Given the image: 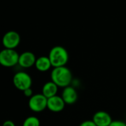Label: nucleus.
Returning <instances> with one entry per match:
<instances>
[{
    "mask_svg": "<svg viewBox=\"0 0 126 126\" xmlns=\"http://www.w3.org/2000/svg\"><path fill=\"white\" fill-rule=\"evenodd\" d=\"M71 71L66 66L53 68L50 72V80L59 88H66L70 86L73 81Z\"/></svg>",
    "mask_w": 126,
    "mask_h": 126,
    "instance_id": "f257e3e1",
    "label": "nucleus"
},
{
    "mask_svg": "<svg viewBox=\"0 0 126 126\" xmlns=\"http://www.w3.org/2000/svg\"><path fill=\"white\" fill-rule=\"evenodd\" d=\"M48 58L53 68L66 66L69 60V54L66 48L62 46L53 47L48 53Z\"/></svg>",
    "mask_w": 126,
    "mask_h": 126,
    "instance_id": "f03ea898",
    "label": "nucleus"
},
{
    "mask_svg": "<svg viewBox=\"0 0 126 126\" xmlns=\"http://www.w3.org/2000/svg\"><path fill=\"white\" fill-rule=\"evenodd\" d=\"M19 54L14 49L4 48L0 51V65L5 68H12L18 65Z\"/></svg>",
    "mask_w": 126,
    "mask_h": 126,
    "instance_id": "7ed1b4c3",
    "label": "nucleus"
},
{
    "mask_svg": "<svg viewBox=\"0 0 126 126\" xmlns=\"http://www.w3.org/2000/svg\"><path fill=\"white\" fill-rule=\"evenodd\" d=\"M32 82L31 77L25 71H19L14 75L13 84L15 88L19 91H24L31 88Z\"/></svg>",
    "mask_w": 126,
    "mask_h": 126,
    "instance_id": "20e7f679",
    "label": "nucleus"
},
{
    "mask_svg": "<svg viewBox=\"0 0 126 126\" xmlns=\"http://www.w3.org/2000/svg\"><path fill=\"white\" fill-rule=\"evenodd\" d=\"M47 99L41 93L33 94L28 100L29 108L36 113H39L47 108Z\"/></svg>",
    "mask_w": 126,
    "mask_h": 126,
    "instance_id": "39448f33",
    "label": "nucleus"
},
{
    "mask_svg": "<svg viewBox=\"0 0 126 126\" xmlns=\"http://www.w3.org/2000/svg\"><path fill=\"white\" fill-rule=\"evenodd\" d=\"M20 35L15 31H9L6 32L2 39V45L5 48L16 49L20 43Z\"/></svg>",
    "mask_w": 126,
    "mask_h": 126,
    "instance_id": "423d86ee",
    "label": "nucleus"
},
{
    "mask_svg": "<svg viewBox=\"0 0 126 126\" xmlns=\"http://www.w3.org/2000/svg\"><path fill=\"white\" fill-rule=\"evenodd\" d=\"M35 54L31 51H25L19 54L18 65L22 68H30L35 65L36 60Z\"/></svg>",
    "mask_w": 126,
    "mask_h": 126,
    "instance_id": "0eeeda50",
    "label": "nucleus"
},
{
    "mask_svg": "<svg viewBox=\"0 0 126 126\" xmlns=\"http://www.w3.org/2000/svg\"><path fill=\"white\" fill-rule=\"evenodd\" d=\"M65 105L66 104L65 103L64 100L62 99L61 96L56 95L54 96L47 99V108L52 112L59 113L65 108Z\"/></svg>",
    "mask_w": 126,
    "mask_h": 126,
    "instance_id": "6e6552de",
    "label": "nucleus"
},
{
    "mask_svg": "<svg viewBox=\"0 0 126 126\" xmlns=\"http://www.w3.org/2000/svg\"><path fill=\"white\" fill-rule=\"evenodd\" d=\"M61 96L66 105H73L78 99V92L75 88L70 85L63 88Z\"/></svg>",
    "mask_w": 126,
    "mask_h": 126,
    "instance_id": "1a4fd4ad",
    "label": "nucleus"
},
{
    "mask_svg": "<svg viewBox=\"0 0 126 126\" xmlns=\"http://www.w3.org/2000/svg\"><path fill=\"white\" fill-rule=\"evenodd\" d=\"M96 126H109L113 122L111 116L106 111L99 110L96 112L92 118Z\"/></svg>",
    "mask_w": 126,
    "mask_h": 126,
    "instance_id": "9d476101",
    "label": "nucleus"
},
{
    "mask_svg": "<svg viewBox=\"0 0 126 126\" xmlns=\"http://www.w3.org/2000/svg\"><path fill=\"white\" fill-rule=\"evenodd\" d=\"M35 68L40 72H46L52 68L51 62L48 56H42L36 59L35 62Z\"/></svg>",
    "mask_w": 126,
    "mask_h": 126,
    "instance_id": "9b49d317",
    "label": "nucleus"
},
{
    "mask_svg": "<svg viewBox=\"0 0 126 126\" xmlns=\"http://www.w3.org/2000/svg\"><path fill=\"white\" fill-rule=\"evenodd\" d=\"M59 87L53 82L51 80L49 82H45L42 88V94L47 98L49 99L52 96H54L57 95Z\"/></svg>",
    "mask_w": 126,
    "mask_h": 126,
    "instance_id": "f8f14e48",
    "label": "nucleus"
},
{
    "mask_svg": "<svg viewBox=\"0 0 126 126\" xmlns=\"http://www.w3.org/2000/svg\"><path fill=\"white\" fill-rule=\"evenodd\" d=\"M22 126H40V121L38 117L30 116L24 120Z\"/></svg>",
    "mask_w": 126,
    "mask_h": 126,
    "instance_id": "ddd939ff",
    "label": "nucleus"
},
{
    "mask_svg": "<svg viewBox=\"0 0 126 126\" xmlns=\"http://www.w3.org/2000/svg\"><path fill=\"white\" fill-rule=\"evenodd\" d=\"M109 126H126V123L122 120H113Z\"/></svg>",
    "mask_w": 126,
    "mask_h": 126,
    "instance_id": "4468645a",
    "label": "nucleus"
},
{
    "mask_svg": "<svg viewBox=\"0 0 126 126\" xmlns=\"http://www.w3.org/2000/svg\"><path fill=\"white\" fill-rule=\"evenodd\" d=\"M79 126H96L93 120H85Z\"/></svg>",
    "mask_w": 126,
    "mask_h": 126,
    "instance_id": "2eb2a0df",
    "label": "nucleus"
},
{
    "mask_svg": "<svg viewBox=\"0 0 126 126\" xmlns=\"http://www.w3.org/2000/svg\"><path fill=\"white\" fill-rule=\"evenodd\" d=\"M23 94H24V95L26 97H28V98H31L33 95V90H32L31 88H30L26 89L25 91H23Z\"/></svg>",
    "mask_w": 126,
    "mask_h": 126,
    "instance_id": "dca6fc26",
    "label": "nucleus"
},
{
    "mask_svg": "<svg viewBox=\"0 0 126 126\" xmlns=\"http://www.w3.org/2000/svg\"><path fill=\"white\" fill-rule=\"evenodd\" d=\"M2 126H16V125L11 120H6L3 122Z\"/></svg>",
    "mask_w": 126,
    "mask_h": 126,
    "instance_id": "f3484780",
    "label": "nucleus"
}]
</instances>
